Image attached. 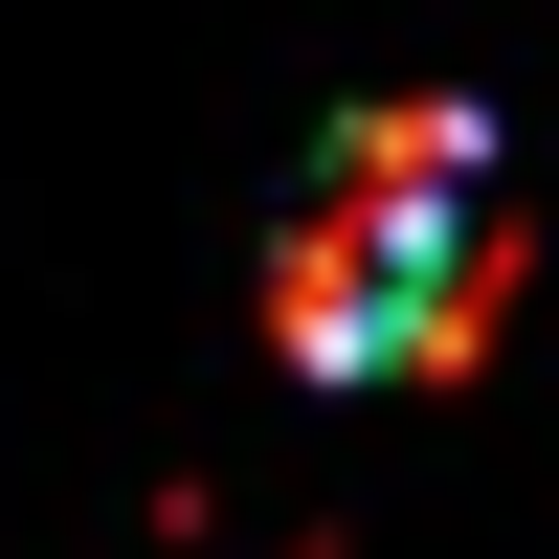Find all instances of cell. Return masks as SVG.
Here are the masks:
<instances>
[{
	"instance_id": "6da1fadb",
	"label": "cell",
	"mask_w": 559,
	"mask_h": 559,
	"mask_svg": "<svg viewBox=\"0 0 559 559\" xmlns=\"http://www.w3.org/2000/svg\"><path fill=\"white\" fill-rule=\"evenodd\" d=\"M515 313V179H492V112L448 90H381V112L313 134V202L269 224V358L292 381H448Z\"/></svg>"
}]
</instances>
